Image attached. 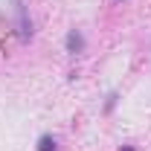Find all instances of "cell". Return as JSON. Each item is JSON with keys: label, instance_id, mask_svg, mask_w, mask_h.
I'll return each mask as SVG.
<instances>
[{"label": "cell", "instance_id": "1", "mask_svg": "<svg viewBox=\"0 0 151 151\" xmlns=\"http://www.w3.org/2000/svg\"><path fill=\"white\" fill-rule=\"evenodd\" d=\"M38 151H55V142H52L50 137H41V142H38Z\"/></svg>", "mask_w": 151, "mask_h": 151}, {"label": "cell", "instance_id": "2", "mask_svg": "<svg viewBox=\"0 0 151 151\" xmlns=\"http://www.w3.org/2000/svg\"><path fill=\"white\" fill-rule=\"evenodd\" d=\"M119 151H134V148H131V145H122V148H119Z\"/></svg>", "mask_w": 151, "mask_h": 151}]
</instances>
